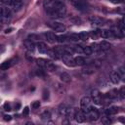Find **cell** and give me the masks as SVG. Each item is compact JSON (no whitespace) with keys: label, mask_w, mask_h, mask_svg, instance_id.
Instances as JSON below:
<instances>
[{"label":"cell","mask_w":125,"mask_h":125,"mask_svg":"<svg viewBox=\"0 0 125 125\" xmlns=\"http://www.w3.org/2000/svg\"><path fill=\"white\" fill-rule=\"evenodd\" d=\"M43 7L47 14L53 19H62L66 14L65 5L59 0H44Z\"/></svg>","instance_id":"cell-1"},{"label":"cell","mask_w":125,"mask_h":125,"mask_svg":"<svg viewBox=\"0 0 125 125\" xmlns=\"http://www.w3.org/2000/svg\"><path fill=\"white\" fill-rule=\"evenodd\" d=\"M37 64L40 67H42V68H44L45 70H48V71H54L57 68V66L54 62H52L51 61H48L46 59H38L37 60Z\"/></svg>","instance_id":"cell-2"},{"label":"cell","mask_w":125,"mask_h":125,"mask_svg":"<svg viewBox=\"0 0 125 125\" xmlns=\"http://www.w3.org/2000/svg\"><path fill=\"white\" fill-rule=\"evenodd\" d=\"M85 115H86V118L90 121H96L99 117H100V113H99V110L94 107V106H89L86 110H83Z\"/></svg>","instance_id":"cell-3"},{"label":"cell","mask_w":125,"mask_h":125,"mask_svg":"<svg viewBox=\"0 0 125 125\" xmlns=\"http://www.w3.org/2000/svg\"><path fill=\"white\" fill-rule=\"evenodd\" d=\"M91 99H92V102H94V104H96L98 105L103 104L104 98H103V95L101 94V92L98 89H93L91 91Z\"/></svg>","instance_id":"cell-4"},{"label":"cell","mask_w":125,"mask_h":125,"mask_svg":"<svg viewBox=\"0 0 125 125\" xmlns=\"http://www.w3.org/2000/svg\"><path fill=\"white\" fill-rule=\"evenodd\" d=\"M58 110H59L60 115L63 116V117H69L72 114V111H73L72 110V107L70 105H68V104H60Z\"/></svg>","instance_id":"cell-5"},{"label":"cell","mask_w":125,"mask_h":125,"mask_svg":"<svg viewBox=\"0 0 125 125\" xmlns=\"http://www.w3.org/2000/svg\"><path fill=\"white\" fill-rule=\"evenodd\" d=\"M69 1L72 4V6L75 9H77L78 11L85 12L88 10V4L83 0H69Z\"/></svg>","instance_id":"cell-6"},{"label":"cell","mask_w":125,"mask_h":125,"mask_svg":"<svg viewBox=\"0 0 125 125\" xmlns=\"http://www.w3.org/2000/svg\"><path fill=\"white\" fill-rule=\"evenodd\" d=\"M49 26L53 30H55L57 32H63L66 29L65 25L63 23H62V22H59V21H50L49 22Z\"/></svg>","instance_id":"cell-7"},{"label":"cell","mask_w":125,"mask_h":125,"mask_svg":"<svg viewBox=\"0 0 125 125\" xmlns=\"http://www.w3.org/2000/svg\"><path fill=\"white\" fill-rule=\"evenodd\" d=\"M62 62H63L66 65H68V66H75V65H76L75 60H74V58L72 57V55H70V54L64 53V54L62 56Z\"/></svg>","instance_id":"cell-8"},{"label":"cell","mask_w":125,"mask_h":125,"mask_svg":"<svg viewBox=\"0 0 125 125\" xmlns=\"http://www.w3.org/2000/svg\"><path fill=\"white\" fill-rule=\"evenodd\" d=\"M91 102H92V99L88 96H84L83 98H81L80 100V106H81V109L82 110H86L89 106H91Z\"/></svg>","instance_id":"cell-9"},{"label":"cell","mask_w":125,"mask_h":125,"mask_svg":"<svg viewBox=\"0 0 125 125\" xmlns=\"http://www.w3.org/2000/svg\"><path fill=\"white\" fill-rule=\"evenodd\" d=\"M73 116H74L75 121L78 122V123H83V122L85 121V119H86V115H85V113H84V111H83L82 109H80V110H75Z\"/></svg>","instance_id":"cell-10"},{"label":"cell","mask_w":125,"mask_h":125,"mask_svg":"<svg viewBox=\"0 0 125 125\" xmlns=\"http://www.w3.org/2000/svg\"><path fill=\"white\" fill-rule=\"evenodd\" d=\"M89 21H90L91 24L94 25V26H101V25L104 24V19H102V18H100L98 16H92V17H90Z\"/></svg>","instance_id":"cell-11"},{"label":"cell","mask_w":125,"mask_h":125,"mask_svg":"<svg viewBox=\"0 0 125 125\" xmlns=\"http://www.w3.org/2000/svg\"><path fill=\"white\" fill-rule=\"evenodd\" d=\"M100 36L103 37V38H105V39L115 37L113 30H109V29H102V30H100Z\"/></svg>","instance_id":"cell-12"},{"label":"cell","mask_w":125,"mask_h":125,"mask_svg":"<svg viewBox=\"0 0 125 125\" xmlns=\"http://www.w3.org/2000/svg\"><path fill=\"white\" fill-rule=\"evenodd\" d=\"M44 35H45L46 40H47L49 43H51V44H53V43H55V42L58 41V36H57L54 32H52V31H48V32H46Z\"/></svg>","instance_id":"cell-13"},{"label":"cell","mask_w":125,"mask_h":125,"mask_svg":"<svg viewBox=\"0 0 125 125\" xmlns=\"http://www.w3.org/2000/svg\"><path fill=\"white\" fill-rule=\"evenodd\" d=\"M36 48H37L38 52L41 53V54H46V53H48V51H49L47 45H46L44 42H40V41L36 43Z\"/></svg>","instance_id":"cell-14"},{"label":"cell","mask_w":125,"mask_h":125,"mask_svg":"<svg viewBox=\"0 0 125 125\" xmlns=\"http://www.w3.org/2000/svg\"><path fill=\"white\" fill-rule=\"evenodd\" d=\"M109 78H110V80H111V82L113 84H118L120 82V77H119V75H118V73H117L116 70H113V71L110 72Z\"/></svg>","instance_id":"cell-15"},{"label":"cell","mask_w":125,"mask_h":125,"mask_svg":"<svg viewBox=\"0 0 125 125\" xmlns=\"http://www.w3.org/2000/svg\"><path fill=\"white\" fill-rule=\"evenodd\" d=\"M1 17H8V18H12V12L11 9L8 7H1Z\"/></svg>","instance_id":"cell-16"},{"label":"cell","mask_w":125,"mask_h":125,"mask_svg":"<svg viewBox=\"0 0 125 125\" xmlns=\"http://www.w3.org/2000/svg\"><path fill=\"white\" fill-rule=\"evenodd\" d=\"M99 45H100V50L101 51H107V50H109L111 48V44L109 42L105 41V40H104L101 43H99Z\"/></svg>","instance_id":"cell-17"},{"label":"cell","mask_w":125,"mask_h":125,"mask_svg":"<svg viewBox=\"0 0 125 125\" xmlns=\"http://www.w3.org/2000/svg\"><path fill=\"white\" fill-rule=\"evenodd\" d=\"M118 112V107L116 106H110V107H107L105 110H104V114L108 115V116H111V115H114Z\"/></svg>","instance_id":"cell-18"},{"label":"cell","mask_w":125,"mask_h":125,"mask_svg":"<svg viewBox=\"0 0 125 125\" xmlns=\"http://www.w3.org/2000/svg\"><path fill=\"white\" fill-rule=\"evenodd\" d=\"M23 45L25 46V48L28 50V51H33L34 48L36 47V45H34V42L29 40V39H26L24 42H23Z\"/></svg>","instance_id":"cell-19"},{"label":"cell","mask_w":125,"mask_h":125,"mask_svg":"<svg viewBox=\"0 0 125 125\" xmlns=\"http://www.w3.org/2000/svg\"><path fill=\"white\" fill-rule=\"evenodd\" d=\"M74 60H75V63H76V65H85V64L87 63V60H86L84 57H82V56L75 57Z\"/></svg>","instance_id":"cell-20"},{"label":"cell","mask_w":125,"mask_h":125,"mask_svg":"<svg viewBox=\"0 0 125 125\" xmlns=\"http://www.w3.org/2000/svg\"><path fill=\"white\" fill-rule=\"evenodd\" d=\"M119 77H120V80L125 82V66H119L117 69H116Z\"/></svg>","instance_id":"cell-21"},{"label":"cell","mask_w":125,"mask_h":125,"mask_svg":"<svg viewBox=\"0 0 125 125\" xmlns=\"http://www.w3.org/2000/svg\"><path fill=\"white\" fill-rule=\"evenodd\" d=\"M60 78H61V80H62V82H65V83H68V82L70 81V79H71L70 75H69L67 72H62V73H61V74H60Z\"/></svg>","instance_id":"cell-22"},{"label":"cell","mask_w":125,"mask_h":125,"mask_svg":"<svg viewBox=\"0 0 125 125\" xmlns=\"http://www.w3.org/2000/svg\"><path fill=\"white\" fill-rule=\"evenodd\" d=\"M12 64H13L12 60H9V61H6V62H2V63H1V65H0V68H1L2 70H7V69L12 65Z\"/></svg>","instance_id":"cell-23"},{"label":"cell","mask_w":125,"mask_h":125,"mask_svg":"<svg viewBox=\"0 0 125 125\" xmlns=\"http://www.w3.org/2000/svg\"><path fill=\"white\" fill-rule=\"evenodd\" d=\"M51 118V112L49 110H45L41 113V119L44 121H48Z\"/></svg>","instance_id":"cell-24"},{"label":"cell","mask_w":125,"mask_h":125,"mask_svg":"<svg viewBox=\"0 0 125 125\" xmlns=\"http://www.w3.org/2000/svg\"><path fill=\"white\" fill-rule=\"evenodd\" d=\"M78 35H79L80 40H83V41H86V40L89 39V37H90V34H89L88 32H86V31H82V32H80Z\"/></svg>","instance_id":"cell-25"},{"label":"cell","mask_w":125,"mask_h":125,"mask_svg":"<svg viewBox=\"0 0 125 125\" xmlns=\"http://www.w3.org/2000/svg\"><path fill=\"white\" fill-rule=\"evenodd\" d=\"M67 39H68L69 41H72V42H77L78 40H80L78 34H70V35L67 36Z\"/></svg>","instance_id":"cell-26"},{"label":"cell","mask_w":125,"mask_h":125,"mask_svg":"<svg viewBox=\"0 0 125 125\" xmlns=\"http://www.w3.org/2000/svg\"><path fill=\"white\" fill-rule=\"evenodd\" d=\"M92 53H93V50H92V48L90 46L83 47V54H85L87 56H90V55H92Z\"/></svg>","instance_id":"cell-27"},{"label":"cell","mask_w":125,"mask_h":125,"mask_svg":"<svg viewBox=\"0 0 125 125\" xmlns=\"http://www.w3.org/2000/svg\"><path fill=\"white\" fill-rule=\"evenodd\" d=\"M102 122H103L104 124H110L112 121H111V119L109 118V116H108V115L104 114V115L102 117Z\"/></svg>","instance_id":"cell-28"},{"label":"cell","mask_w":125,"mask_h":125,"mask_svg":"<svg viewBox=\"0 0 125 125\" xmlns=\"http://www.w3.org/2000/svg\"><path fill=\"white\" fill-rule=\"evenodd\" d=\"M27 39H29V40H31V41L34 42V41H38L40 39V36L37 35V34H29L28 37H27Z\"/></svg>","instance_id":"cell-29"},{"label":"cell","mask_w":125,"mask_h":125,"mask_svg":"<svg viewBox=\"0 0 125 125\" xmlns=\"http://www.w3.org/2000/svg\"><path fill=\"white\" fill-rule=\"evenodd\" d=\"M63 50H64V53H66V54H70V55H72V54L74 53L73 47H69V46H64V47H63Z\"/></svg>","instance_id":"cell-30"},{"label":"cell","mask_w":125,"mask_h":125,"mask_svg":"<svg viewBox=\"0 0 125 125\" xmlns=\"http://www.w3.org/2000/svg\"><path fill=\"white\" fill-rule=\"evenodd\" d=\"M73 50H74V53H78V54H83V47H81V46H79V45L73 46Z\"/></svg>","instance_id":"cell-31"},{"label":"cell","mask_w":125,"mask_h":125,"mask_svg":"<svg viewBox=\"0 0 125 125\" xmlns=\"http://www.w3.org/2000/svg\"><path fill=\"white\" fill-rule=\"evenodd\" d=\"M118 93H119V98H120V99H125V86L121 87V88L119 89Z\"/></svg>","instance_id":"cell-32"},{"label":"cell","mask_w":125,"mask_h":125,"mask_svg":"<svg viewBox=\"0 0 125 125\" xmlns=\"http://www.w3.org/2000/svg\"><path fill=\"white\" fill-rule=\"evenodd\" d=\"M90 36L92 37V38H94V39H97L99 36H100V30H96V31H91L90 33Z\"/></svg>","instance_id":"cell-33"},{"label":"cell","mask_w":125,"mask_h":125,"mask_svg":"<svg viewBox=\"0 0 125 125\" xmlns=\"http://www.w3.org/2000/svg\"><path fill=\"white\" fill-rule=\"evenodd\" d=\"M13 1L14 0H1V3H2V5L6 6V7H11L13 4Z\"/></svg>","instance_id":"cell-34"},{"label":"cell","mask_w":125,"mask_h":125,"mask_svg":"<svg viewBox=\"0 0 125 125\" xmlns=\"http://www.w3.org/2000/svg\"><path fill=\"white\" fill-rule=\"evenodd\" d=\"M90 47L92 48L93 52H99V51H101V50H100V45L97 44V43H93V44H91Z\"/></svg>","instance_id":"cell-35"},{"label":"cell","mask_w":125,"mask_h":125,"mask_svg":"<svg viewBox=\"0 0 125 125\" xmlns=\"http://www.w3.org/2000/svg\"><path fill=\"white\" fill-rule=\"evenodd\" d=\"M11 21V18L8 17H1V23L2 24H8Z\"/></svg>","instance_id":"cell-36"},{"label":"cell","mask_w":125,"mask_h":125,"mask_svg":"<svg viewBox=\"0 0 125 125\" xmlns=\"http://www.w3.org/2000/svg\"><path fill=\"white\" fill-rule=\"evenodd\" d=\"M66 39H67V36L66 35H60V36H58V42H60V43L65 42Z\"/></svg>","instance_id":"cell-37"},{"label":"cell","mask_w":125,"mask_h":125,"mask_svg":"<svg viewBox=\"0 0 125 125\" xmlns=\"http://www.w3.org/2000/svg\"><path fill=\"white\" fill-rule=\"evenodd\" d=\"M39 106H40V102L39 101H35V102H33L31 104V107L32 108H38Z\"/></svg>","instance_id":"cell-38"},{"label":"cell","mask_w":125,"mask_h":125,"mask_svg":"<svg viewBox=\"0 0 125 125\" xmlns=\"http://www.w3.org/2000/svg\"><path fill=\"white\" fill-rule=\"evenodd\" d=\"M3 107H4V109H5L6 111H10V110H11V105H10L9 103H5L4 105H3Z\"/></svg>","instance_id":"cell-39"},{"label":"cell","mask_w":125,"mask_h":125,"mask_svg":"<svg viewBox=\"0 0 125 125\" xmlns=\"http://www.w3.org/2000/svg\"><path fill=\"white\" fill-rule=\"evenodd\" d=\"M28 113H29V108H28V106H25L23 108V110H22V115L23 116H27Z\"/></svg>","instance_id":"cell-40"},{"label":"cell","mask_w":125,"mask_h":125,"mask_svg":"<svg viewBox=\"0 0 125 125\" xmlns=\"http://www.w3.org/2000/svg\"><path fill=\"white\" fill-rule=\"evenodd\" d=\"M120 33H121V35L123 36V37H125V25H121V27H120Z\"/></svg>","instance_id":"cell-41"},{"label":"cell","mask_w":125,"mask_h":125,"mask_svg":"<svg viewBox=\"0 0 125 125\" xmlns=\"http://www.w3.org/2000/svg\"><path fill=\"white\" fill-rule=\"evenodd\" d=\"M48 98H49V92L47 90H44V92H43V99L47 100Z\"/></svg>","instance_id":"cell-42"},{"label":"cell","mask_w":125,"mask_h":125,"mask_svg":"<svg viewBox=\"0 0 125 125\" xmlns=\"http://www.w3.org/2000/svg\"><path fill=\"white\" fill-rule=\"evenodd\" d=\"M117 12H118L119 14H122V15H125V8H124V7H121V8H119V9L117 10Z\"/></svg>","instance_id":"cell-43"},{"label":"cell","mask_w":125,"mask_h":125,"mask_svg":"<svg viewBox=\"0 0 125 125\" xmlns=\"http://www.w3.org/2000/svg\"><path fill=\"white\" fill-rule=\"evenodd\" d=\"M109 1L113 4H120V3H123L124 0H109Z\"/></svg>","instance_id":"cell-44"},{"label":"cell","mask_w":125,"mask_h":125,"mask_svg":"<svg viewBox=\"0 0 125 125\" xmlns=\"http://www.w3.org/2000/svg\"><path fill=\"white\" fill-rule=\"evenodd\" d=\"M4 119H5L6 121H10V120L12 119V116H11V115H4Z\"/></svg>","instance_id":"cell-45"},{"label":"cell","mask_w":125,"mask_h":125,"mask_svg":"<svg viewBox=\"0 0 125 125\" xmlns=\"http://www.w3.org/2000/svg\"><path fill=\"white\" fill-rule=\"evenodd\" d=\"M11 30H13V28H9V29H6V30H5V33H9V32H11Z\"/></svg>","instance_id":"cell-46"},{"label":"cell","mask_w":125,"mask_h":125,"mask_svg":"<svg viewBox=\"0 0 125 125\" xmlns=\"http://www.w3.org/2000/svg\"><path fill=\"white\" fill-rule=\"evenodd\" d=\"M122 25H125V17H124L123 20H122Z\"/></svg>","instance_id":"cell-47"},{"label":"cell","mask_w":125,"mask_h":125,"mask_svg":"<svg viewBox=\"0 0 125 125\" xmlns=\"http://www.w3.org/2000/svg\"><path fill=\"white\" fill-rule=\"evenodd\" d=\"M17 1H22L23 2V0H17Z\"/></svg>","instance_id":"cell-48"},{"label":"cell","mask_w":125,"mask_h":125,"mask_svg":"<svg viewBox=\"0 0 125 125\" xmlns=\"http://www.w3.org/2000/svg\"><path fill=\"white\" fill-rule=\"evenodd\" d=\"M123 3H125V0H124V1H123Z\"/></svg>","instance_id":"cell-49"}]
</instances>
